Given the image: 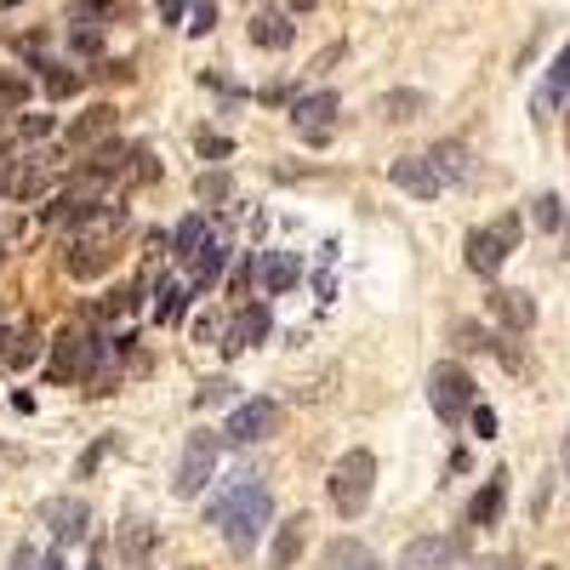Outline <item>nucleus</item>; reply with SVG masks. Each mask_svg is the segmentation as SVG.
Returning <instances> with one entry per match:
<instances>
[{"mask_svg":"<svg viewBox=\"0 0 570 570\" xmlns=\"http://www.w3.org/2000/svg\"><path fill=\"white\" fill-rule=\"evenodd\" d=\"M559 468H564V480H570V428H564V445H559Z\"/></svg>","mask_w":570,"mask_h":570,"instance_id":"09e8293b","label":"nucleus"},{"mask_svg":"<svg viewBox=\"0 0 570 570\" xmlns=\"http://www.w3.org/2000/svg\"><path fill=\"white\" fill-rule=\"evenodd\" d=\"M7 155H12V142H7V137H0V160H7Z\"/></svg>","mask_w":570,"mask_h":570,"instance_id":"864d4df0","label":"nucleus"},{"mask_svg":"<svg viewBox=\"0 0 570 570\" xmlns=\"http://www.w3.org/2000/svg\"><path fill=\"white\" fill-rule=\"evenodd\" d=\"M217 29V7L212 0H195V23H188V35H212Z\"/></svg>","mask_w":570,"mask_h":570,"instance_id":"c9c22d12","label":"nucleus"},{"mask_svg":"<svg viewBox=\"0 0 570 570\" xmlns=\"http://www.w3.org/2000/svg\"><path fill=\"white\" fill-rule=\"evenodd\" d=\"M428 160H434V171H440V183H468L473 177V160H468V149L451 137V142H434L428 149Z\"/></svg>","mask_w":570,"mask_h":570,"instance_id":"b1692460","label":"nucleus"},{"mask_svg":"<svg viewBox=\"0 0 570 570\" xmlns=\"http://www.w3.org/2000/svg\"><path fill=\"white\" fill-rule=\"evenodd\" d=\"M12 570H40V559H35V548H29V542L12 553Z\"/></svg>","mask_w":570,"mask_h":570,"instance_id":"c03bdc74","label":"nucleus"},{"mask_svg":"<svg viewBox=\"0 0 570 570\" xmlns=\"http://www.w3.org/2000/svg\"><path fill=\"white\" fill-rule=\"evenodd\" d=\"M40 354H46V337H40L35 325H23L18 337H12V348H7V365H12V371H23V365H35Z\"/></svg>","mask_w":570,"mask_h":570,"instance_id":"c85d7f7f","label":"nucleus"},{"mask_svg":"<svg viewBox=\"0 0 570 570\" xmlns=\"http://www.w3.org/2000/svg\"><path fill=\"white\" fill-rule=\"evenodd\" d=\"M268 331H274L268 308H263V303H246V308H240V320H234V325L223 331V354H246L252 343H263V337H268Z\"/></svg>","mask_w":570,"mask_h":570,"instance_id":"f3484780","label":"nucleus"},{"mask_svg":"<svg viewBox=\"0 0 570 570\" xmlns=\"http://www.w3.org/2000/svg\"><path fill=\"white\" fill-rule=\"evenodd\" d=\"M126 183H155L160 177V166H155V155L149 149H131V160H126V171H120Z\"/></svg>","mask_w":570,"mask_h":570,"instance_id":"473e14b6","label":"nucleus"},{"mask_svg":"<svg viewBox=\"0 0 570 570\" xmlns=\"http://www.w3.org/2000/svg\"><path fill=\"white\" fill-rule=\"evenodd\" d=\"M195 337H200V343H212V337H217V314H206V320L195 325Z\"/></svg>","mask_w":570,"mask_h":570,"instance_id":"49530a36","label":"nucleus"},{"mask_svg":"<svg viewBox=\"0 0 570 570\" xmlns=\"http://www.w3.org/2000/svg\"><path fill=\"white\" fill-rule=\"evenodd\" d=\"M491 320L502 325V331H531L537 325V303H531V292H513V285H491Z\"/></svg>","mask_w":570,"mask_h":570,"instance_id":"f8f14e48","label":"nucleus"},{"mask_svg":"<svg viewBox=\"0 0 570 570\" xmlns=\"http://www.w3.org/2000/svg\"><path fill=\"white\" fill-rule=\"evenodd\" d=\"M502 502H508V473L497 468L491 480H485L480 491H473V502H468V525H473V531L497 525V519H502Z\"/></svg>","mask_w":570,"mask_h":570,"instance_id":"aec40b11","label":"nucleus"},{"mask_svg":"<svg viewBox=\"0 0 570 570\" xmlns=\"http://www.w3.org/2000/svg\"><path fill=\"white\" fill-rule=\"evenodd\" d=\"M18 126H23V137H29V142H40V137H52V115H23Z\"/></svg>","mask_w":570,"mask_h":570,"instance_id":"ea45409f","label":"nucleus"},{"mask_svg":"<svg viewBox=\"0 0 570 570\" xmlns=\"http://www.w3.org/2000/svg\"><path fill=\"white\" fill-rule=\"evenodd\" d=\"M519 217H497L491 228H473L468 234V268L480 274V279H497V268L513 257V246H519Z\"/></svg>","mask_w":570,"mask_h":570,"instance_id":"423d86ee","label":"nucleus"},{"mask_svg":"<svg viewBox=\"0 0 570 570\" xmlns=\"http://www.w3.org/2000/svg\"><path fill=\"white\" fill-rule=\"evenodd\" d=\"M279 405L274 400H246V405H234L228 411V422H223V440H234V445H252V440H268L274 428H279Z\"/></svg>","mask_w":570,"mask_h":570,"instance_id":"0eeeda50","label":"nucleus"},{"mask_svg":"<svg viewBox=\"0 0 570 570\" xmlns=\"http://www.w3.org/2000/svg\"><path fill=\"white\" fill-rule=\"evenodd\" d=\"M188 268H195V292H212V285L228 274V246H223L217 234H212V240H206L195 257H188Z\"/></svg>","mask_w":570,"mask_h":570,"instance_id":"4be33fe9","label":"nucleus"},{"mask_svg":"<svg viewBox=\"0 0 570 570\" xmlns=\"http://www.w3.org/2000/svg\"><path fill=\"white\" fill-rule=\"evenodd\" d=\"M531 217H537L542 234H553V228H564V200H559V195H542V200L531 206Z\"/></svg>","mask_w":570,"mask_h":570,"instance_id":"2f4dec72","label":"nucleus"},{"mask_svg":"<svg viewBox=\"0 0 570 570\" xmlns=\"http://www.w3.org/2000/svg\"><path fill=\"white\" fill-rule=\"evenodd\" d=\"M109 263H115V240H86V234H75V240H69V257H63V268H69L75 279L104 274Z\"/></svg>","mask_w":570,"mask_h":570,"instance_id":"a211bd4d","label":"nucleus"},{"mask_svg":"<svg viewBox=\"0 0 570 570\" xmlns=\"http://www.w3.org/2000/svg\"><path fill=\"white\" fill-rule=\"evenodd\" d=\"M115 445H120L115 434H98V440H91V445L80 451V462H75V480H91V473H98V468L115 456Z\"/></svg>","mask_w":570,"mask_h":570,"instance_id":"c756f323","label":"nucleus"},{"mask_svg":"<svg viewBox=\"0 0 570 570\" xmlns=\"http://www.w3.org/2000/svg\"><path fill=\"white\" fill-rule=\"evenodd\" d=\"M115 131V109L109 104H91L75 126H69V137H75V149H91V142H104Z\"/></svg>","mask_w":570,"mask_h":570,"instance_id":"a878e982","label":"nucleus"},{"mask_svg":"<svg viewBox=\"0 0 570 570\" xmlns=\"http://www.w3.org/2000/svg\"><path fill=\"white\" fill-rule=\"evenodd\" d=\"M400 570H456V542L451 537H416V542H405Z\"/></svg>","mask_w":570,"mask_h":570,"instance_id":"dca6fc26","label":"nucleus"},{"mask_svg":"<svg viewBox=\"0 0 570 570\" xmlns=\"http://www.w3.org/2000/svg\"><path fill=\"white\" fill-rule=\"evenodd\" d=\"M0 104H29V80L12 75V69H0Z\"/></svg>","mask_w":570,"mask_h":570,"instance_id":"f704fd0d","label":"nucleus"},{"mask_svg":"<svg viewBox=\"0 0 570 570\" xmlns=\"http://www.w3.org/2000/svg\"><path fill=\"white\" fill-rule=\"evenodd\" d=\"M564 91H570V40L553 52V63L542 69V86H537V98H531V115L537 120H548L559 104H564Z\"/></svg>","mask_w":570,"mask_h":570,"instance_id":"ddd939ff","label":"nucleus"},{"mask_svg":"<svg viewBox=\"0 0 570 570\" xmlns=\"http://www.w3.org/2000/svg\"><path fill=\"white\" fill-rule=\"evenodd\" d=\"M456 348H491V337H485L473 320H462V325H456Z\"/></svg>","mask_w":570,"mask_h":570,"instance_id":"e433bc0d","label":"nucleus"},{"mask_svg":"<svg viewBox=\"0 0 570 570\" xmlns=\"http://www.w3.org/2000/svg\"><path fill=\"white\" fill-rule=\"evenodd\" d=\"M12 7H23V0H0V12H12Z\"/></svg>","mask_w":570,"mask_h":570,"instance_id":"5fc2aeb1","label":"nucleus"},{"mask_svg":"<svg viewBox=\"0 0 570 570\" xmlns=\"http://www.w3.org/2000/svg\"><path fill=\"white\" fill-rule=\"evenodd\" d=\"M325 570H383V559L354 537H337V542H325Z\"/></svg>","mask_w":570,"mask_h":570,"instance_id":"412c9836","label":"nucleus"},{"mask_svg":"<svg viewBox=\"0 0 570 570\" xmlns=\"http://www.w3.org/2000/svg\"><path fill=\"white\" fill-rule=\"evenodd\" d=\"M428 109V98H422V91H383V98H376V115H383V120H416Z\"/></svg>","mask_w":570,"mask_h":570,"instance_id":"cd10ccee","label":"nucleus"},{"mask_svg":"<svg viewBox=\"0 0 570 570\" xmlns=\"http://www.w3.org/2000/svg\"><path fill=\"white\" fill-rule=\"evenodd\" d=\"M40 69H46V91H52V98H75V91H80L75 69H63V63H40Z\"/></svg>","mask_w":570,"mask_h":570,"instance_id":"7c9ffc66","label":"nucleus"},{"mask_svg":"<svg viewBox=\"0 0 570 570\" xmlns=\"http://www.w3.org/2000/svg\"><path fill=\"white\" fill-rule=\"evenodd\" d=\"M252 40L263 46V52H285V46L297 40V29H292V18H285V12H257L252 18Z\"/></svg>","mask_w":570,"mask_h":570,"instance_id":"5701e85b","label":"nucleus"},{"mask_svg":"<svg viewBox=\"0 0 570 570\" xmlns=\"http://www.w3.org/2000/svg\"><path fill=\"white\" fill-rule=\"evenodd\" d=\"M200 155H206V160H223V155H228V137H212V131H206V137H200Z\"/></svg>","mask_w":570,"mask_h":570,"instance_id":"79ce46f5","label":"nucleus"},{"mask_svg":"<svg viewBox=\"0 0 570 570\" xmlns=\"http://www.w3.org/2000/svg\"><path fill=\"white\" fill-rule=\"evenodd\" d=\"M428 405H434V416H440L445 428L468 422V411L480 405V394H473V376H468V365H456V360H440L434 371H428Z\"/></svg>","mask_w":570,"mask_h":570,"instance_id":"39448f33","label":"nucleus"},{"mask_svg":"<svg viewBox=\"0 0 570 570\" xmlns=\"http://www.w3.org/2000/svg\"><path fill=\"white\" fill-rule=\"evenodd\" d=\"M98 29H104L98 18H80V23L69 29V40H75V52H86V58L98 52V46H104V35H98Z\"/></svg>","mask_w":570,"mask_h":570,"instance_id":"72a5a7b5","label":"nucleus"},{"mask_svg":"<svg viewBox=\"0 0 570 570\" xmlns=\"http://www.w3.org/2000/svg\"><path fill=\"white\" fill-rule=\"evenodd\" d=\"M86 570H104V548H91V559H86Z\"/></svg>","mask_w":570,"mask_h":570,"instance_id":"3c124183","label":"nucleus"},{"mask_svg":"<svg viewBox=\"0 0 570 570\" xmlns=\"http://www.w3.org/2000/svg\"><path fill=\"white\" fill-rule=\"evenodd\" d=\"M257 279H263L268 297H285V292L303 279V263H297L292 252H257Z\"/></svg>","mask_w":570,"mask_h":570,"instance_id":"6ab92c4d","label":"nucleus"},{"mask_svg":"<svg viewBox=\"0 0 570 570\" xmlns=\"http://www.w3.org/2000/svg\"><path fill=\"white\" fill-rule=\"evenodd\" d=\"M217 456H223V434L212 428H195V434L183 440V456H177V473H171V497H200L212 480H217Z\"/></svg>","mask_w":570,"mask_h":570,"instance_id":"20e7f679","label":"nucleus"},{"mask_svg":"<svg viewBox=\"0 0 570 570\" xmlns=\"http://www.w3.org/2000/svg\"><path fill=\"white\" fill-rule=\"evenodd\" d=\"M308 525L314 519L308 513H292V519H279L274 525V542H268V570H292L308 548Z\"/></svg>","mask_w":570,"mask_h":570,"instance_id":"9b49d317","label":"nucleus"},{"mask_svg":"<svg viewBox=\"0 0 570 570\" xmlns=\"http://www.w3.org/2000/svg\"><path fill=\"white\" fill-rule=\"evenodd\" d=\"M206 519L228 537L234 553H252V548L263 542V531H268V519H274V497H268V485H257V480H228V485L206 502Z\"/></svg>","mask_w":570,"mask_h":570,"instance_id":"f257e3e1","label":"nucleus"},{"mask_svg":"<svg viewBox=\"0 0 570 570\" xmlns=\"http://www.w3.org/2000/svg\"><path fill=\"white\" fill-rule=\"evenodd\" d=\"M98 360H104V337L91 325H63L58 331V343H52V360H46V376L52 383H80V376H91L98 371Z\"/></svg>","mask_w":570,"mask_h":570,"instance_id":"7ed1b4c3","label":"nucleus"},{"mask_svg":"<svg viewBox=\"0 0 570 570\" xmlns=\"http://www.w3.org/2000/svg\"><path fill=\"white\" fill-rule=\"evenodd\" d=\"M120 0H80V18H104V12H115Z\"/></svg>","mask_w":570,"mask_h":570,"instance_id":"37998d69","label":"nucleus"},{"mask_svg":"<svg viewBox=\"0 0 570 570\" xmlns=\"http://www.w3.org/2000/svg\"><path fill=\"white\" fill-rule=\"evenodd\" d=\"M115 548H120V564L126 570H149L155 564V525H149V519H120Z\"/></svg>","mask_w":570,"mask_h":570,"instance_id":"4468645a","label":"nucleus"},{"mask_svg":"<svg viewBox=\"0 0 570 570\" xmlns=\"http://www.w3.org/2000/svg\"><path fill=\"white\" fill-rule=\"evenodd\" d=\"M228 400H234V383H228V376H217V383L200 389V405H228Z\"/></svg>","mask_w":570,"mask_h":570,"instance_id":"58836bf2","label":"nucleus"},{"mask_svg":"<svg viewBox=\"0 0 570 570\" xmlns=\"http://www.w3.org/2000/svg\"><path fill=\"white\" fill-rule=\"evenodd\" d=\"M223 195H228V177L223 171H206L200 177V200H223Z\"/></svg>","mask_w":570,"mask_h":570,"instance_id":"a19ab883","label":"nucleus"},{"mask_svg":"<svg viewBox=\"0 0 570 570\" xmlns=\"http://www.w3.org/2000/svg\"><path fill=\"white\" fill-rule=\"evenodd\" d=\"M183 314H188V285L166 274L155 285V325H183Z\"/></svg>","mask_w":570,"mask_h":570,"instance_id":"393cba45","label":"nucleus"},{"mask_svg":"<svg viewBox=\"0 0 570 570\" xmlns=\"http://www.w3.org/2000/svg\"><path fill=\"white\" fill-rule=\"evenodd\" d=\"M183 12H188V0H160V18H166V23H177Z\"/></svg>","mask_w":570,"mask_h":570,"instance_id":"a18cd8bd","label":"nucleus"},{"mask_svg":"<svg viewBox=\"0 0 570 570\" xmlns=\"http://www.w3.org/2000/svg\"><path fill=\"white\" fill-rule=\"evenodd\" d=\"M40 525H52L58 548H75V542H86V531H91V513H86L80 497H46V502H40Z\"/></svg>","mask_w":570,"mask_h":570,"instance_id":"6e6552de","label":"nucleus"},{"mask_svg":"<svg viewBox=\"0 0 570 570\" xmlns=\"http://www.w3.org/2000/svg\"><path fill=\"white\" fill-rule=\"evenodd\" d=\"M40 570H69V564H63V548H52V553H46V559H40Z\"/></svg>","mask_w":570,"mask_h":570,"instance_id":"de8ad7c7","label":"nucleus"},{"mask_svg":"<svg viewBox=\"0 0 570 570\" xmlns=\"http://www.w3.org/2000/svg\"><path fill=\"white\" fill-rule=\"evenodd\" d=\"M292 12H314V0H292Z\"/></svg>","mask_w":570,"mask_h":570,"instance_id":"603ef678","label":"nucleus"},{"mask_svg":"<svg viewBox=\"0 0 570 570\" xmlns=\"http://www.w3.org/2000/svg\"><path fill=\"white\" fill-rule=\"evenodd\" d=\"M542 570H553V564H542Z\"/></svg>","mask_w":570,"mask_h":570,"instance_id":"6e6d98bb","label":"nucleus"},{"mask_svg":"<svg viewBox=\"0 0 570 570\" xmlns=\"http://www.w3.org/2000/svg\"><path fill=\"white\" fill-rule=\"evenodd\" d=\"M46 188H52V160L46 155H35V160H18L12 171H7V195L18 200V206H35Z\"/></svg>","mask_w":570,"mask_h":570,"instance_id":"2eb2a0df","label":"nucleus"},{"mask_svg":"<svg viewBox=\"0 0 570 570\" xmlns=\"http://www.w3.org/2000/svg\"><path fill=\"white\" fill-rule=\"evenodd\" d=\"M325 485H331V508H337L343 519H360L371 508V491H376V456L371 451H343Z\"/></svg>","mask_w":570,"mask_h":570,"instance_id":"f03ea898","label":"nucleus"},{"mask_svg":"<svg viewBox=\"0 0 570 570\" xmlns=\"http://www.w3.org/2000/svg\"><path fill=\"white\" fill-rule=\"evenodd\" d=\"M206 240H212V223H206L200 212H195V217H183V223L171 228V257H177V263H188Z\"/></svg>","mask_w":570,"mask_h":570,"instance_id":"bb28decb","label":"nucleus"},{"mask_svg":"<svg viewBox=\"0 0 570 570\" xmlns=\"http://www.w3.org/2000/svg\"><path fill=\"white\" fill-rule=\"evenodd\" d=\"M389 183L400 188V195H411V200H440L445 195V183H440V171H434L428 155H400L389 166Z\"/></svg>","mask_w":570,"mask_h":570,"instance_id":"1a4fd4ad","label":"nucleus"},{"mask_svg":"<svg viewBox=\"0 0 570 570\" xmlns=\"http://www.w3.org/2000/svg\"><path fill=\"white\" fill-rule=\"evenodd\" d=\"M468 422H473V434H480V440H497V411L473 405V411H468Z\"/></svg>","mask_w":570,"mask_h":570,"instance_id":"4c0bfd02","label":"nucleus"},{"mask_svg":"<svg viewBox=\"0 0 570 570\" xmlns=\"http://www.w3.org/2000/svg\"><path fill=\"white\" fill-rule=\"evenodd\" d=\"M480 570H513V559H480Z\"/></svg>","mask_w":570,"mask_h":570,"instance_id":"8fccbe9b","label":"nucleus"},{"mask_svg":"<svg viewBox=\"0 0 570 570\" xmlns=\"http://www.w3.org/2000/svg\"><path fill=\"white\" fill-rule=\"evenodd\" d=\"M337 91H308V98H297L292 104V126L303 131V137H314V142H325L331 137V120H337Z\"/></svg>","mask_w":570,"mask_h":570,"instance_id":"9d476101","label":"nucleus"}]
</instances>
